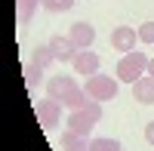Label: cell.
Wrapping results in <instances>:
<instances>
[{"mask_svg":"<svg viewBox=\"0 0 154 151\" xmlns=\"http://www.w3.org/2000/svg\"><path fill=\"white\" fill-rule=\"evenodd\" d=\"M71 6H74V0H43L46 12H68Z\"/></svg>","mask_w":154,"mask_h":151,"instance_id":"2e32d148","label":"cell"},{"mask_svg":"<svg viewBox=\"0 0 154 151\" xmlns=\"http://www.w3.org/2000/svg\"><path fill=\"white\" fill-rule=\"evenodd\" d=\"M68 37H71V43H74L77 49H89L93 40H96V28H93L89 22H74L71 31H68Z\"/></svg>","mask_w":154,"mask_h":151,"instance_id":"52a82bcc","label":"cell"},{"mask_svg":"<svg viewBox=\"0 0 154 151\" xmlns=\"http://www.w3.org/2000/svg\"><path fill=\"white\" fill-rule=\"evenodd\" d=\"M86 96L96 102H111L117 96V80L111 74H93V77H86Z\"/></svg>","mask_w":154,"mask_h":151,"instance_id":"277c9868","label":"cell"},{"mask_svg":"<svg viewBox=\"0 0 154 151\" xmlns=\"http://www.w3.org/2000/svg\"><path fill=\"white\" fill-rule=\"evenodd\" d=\"M49 46H53V53H56L59 62H74V56L80 53V49L71 43V37H62V34H56L53 40H49Z\"/></svg>","mask_w":154,"mask_h":151,"instance_id":"9c48e42d","label":"cell"},{"mask_svg":"<svg viewBox=\"0 0 154 151\" xmlns=\"http://www.w3.org/2000/svg\"><path fill=\"white\" fill-rule=\"evenodd\" d=\"M139 40H142V43H154V22L139 25Z\"/></svg>","mask_w":154,"mask_h":151,"instance_id":"e0dca14e","label":"cell"},{"mask_svg":"<svg viewBox=\"0 0 154 151\" xmlns=\"http://www.w3.org/2000/svg\"><path fill=\"white\" fill-rule=\"evenodd\" d=\"M89 151H123V145L117 139H89Z\"/></svg>","mask_w":154,"mask_h":151,"instance_id":"5bb4252c","label":"cell"},{"mask_svg":"<svg viewBox=\"0 0 154 151\" xmlns=\"http://www.w3.org/2000/svg\"><path fill=\"white\" fill-rule=\"evenodd\" d=\"M99 120H102V102L89 99L83 108H77V111H71V114H68V130L86 139V136L96 130V123H99Z\"/></svg>","mask_w":154,"mask_h":151,"instance_id":"7a4b0ae2","label":"cell"},{"mask_svg":"<svg viewBox=\"0 0 154 151\" xmlns=\"http://www.w3.org/2000/svg\"><path fill=\"white\" fill-rule=\"evenodd\" d=\"M43 71H46V68H40L34 59L28 62V65H25V83H28V90H37V86H40V80H43Z\"/></svg>","mask_w":154,"mask_h":151,"instance_id":"8fae6325","label":"cell"},{"mask_svg":"<svg viewBox=\"0 0 154 151\" xmlns=\"http://www.w3.org/2000/svg\"><path fill=\"white\" fill-rule=\"evenodd\" d=\"M46 96L56 99L59 105L71 108V111L83 108V105L89 102V99H86V90H80V86H77V80L71 77V74H56V77H49V83H46Z\"/></svg>","mask_w":154,"mask_h":151,"instance_id":"6da1fadb","label":"cell"},{"mask_svg":"<svg viewBox=\"0 0 154 151\" xmlns=\"http://www.w3.org/2000/svg\"><path fill=\"white\" fill-rule=\"evenodd\" d=\"M133 99H139L142 105H154V77L145 74L133 83Z\"/></svg>","mask_w":154,"mask_h":151,"instance_id":"30bf717a","label":"cell"},{"mask_svg":"<svg viewBox=\"0 0 154 151\" xmlns=\"http://www.w3.org/2000/svg\"><path fill=\"white\" fill-rule=\"evenodd\" d=\"M148 74L154 77V59H148Z\"/></svg>","mask_w":154,"mask_h":151,"instance_id":"d6986e66","label":"cell"},{"mask_svg":"<svg viewBox=\"0 0 154 151\" xmlns=\"http://www.w3.org/2000/svg\"><path fill=\"white\" fill-rule=\"evenodd\" d=\"M59 117H62V105L56 102V99H40L37 102V123H40L43 130H53L56 123H59Z\"/></svg>","mask_w":154,"mask_h":151,"instance_id":"5b68a950","label":"cell"},{"mask_svg":"<svg viewBox=\"0 0 154 151\" xmlns=\"http://www.w3.org/2000/svg\"><path fill=\"white\" fill-rule=\"evenodd\" d=\"M136 40H139V31L130 28V25H117L111 31V46L120 49V53H133L136 49Z\"/></svg>","mask_w":154,"mask_h":151,"instance_id":"8992f818","label":"cell"},{"mask_svg":"<svg viewBox=\"0 0 154 151\" xmlns=\"http://www.w3.org/2000/svg\"><path fill=\"white\" fill-rule=\"evenodd\" d=\"M34 62H37L40 68H49V65H53V62H59V59H56V53H53V46L43 43V46L34 49Z\"/></svg>","mask_w":154,"mask_h":151,"instance_id":"4fadbf2b","label":"cell"},{"mask_svg":"<svg viewBox=\"0 0 154 151\" xmlns=\"http://www.w3.org/2000/svg\"><path fill=\"white\" fill-rule=\"evenodd\" d=\"M148 74V56L142 49H133V53H123V59L117 62V80L123 83H136L139 77Z\"/></svg>","mask_w":154,"mask_h":151,"instance_id":"3957f363","label":"cell"},{"mask_svg":"<svg viewBox=\"0 0 154 151\" xmlns=\"http://www.w3.org/2000/svg\"><path fill=\"white\" fill-rule=\"evenodd\" d=\"M62 148H65V151H89V142L83 139V136H77V133H65V136H62Z\"/></svg>","mask_w":154,"mask_h":151,"instance_id":"7c38bea8","label":"cell"},{"mask_svg":"<svg viewBox=\"0 0 154 151\" xmlns=\"http://www.w3.org/2000/svg\"><path fill=\"white\" fill-rule=\"evenodd\" d=\"M37 6H43V0H19V25H28L31 12Z\"/></svg>","mask_w":154,"mask_h":151,"instance_id":"9a60e30c","label":"cell"},{"mask_svg":"<svg viewBox=\"0 0 154 151\" xmlns=\"http://www.w3.org/2000/svg\"><path fill=\"white\" fill-rule=\"evenodd\" d=\"M71 65H74L77 74H89V77H93V74H99V56L89 53V49H80V53L74 56Z\"/></svg>","mask_w":154,"mask_h":151,"instance_id":"ba28073f","label":"cell"},{"mask_svg":"<svg viewBox=\"0 0 154 151\" xmlns=\"http://www.w3.org/2000/svg\"><path fill=\"white\" fill-rule=\"evenodd\" d=\"M145 142H148V145H154V120L145 127Z\"/></svg>","mask_w":154,"mask_h":151,"instance_id":"ac0fdd59","label":"cell"}]
</instances>
